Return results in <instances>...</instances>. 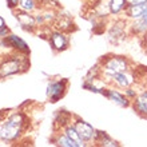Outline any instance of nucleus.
<instances>
[{
	"label": "nucleus",
	"instance_id": "obj_1",
	"mask_svg": "<svg viewBox=\"0 0 147 147\" xmlns=\"http://www.w3.org/2000/svg\"><path fill=\"white\" fill-rule=\"evenodd\" d=\"M28 127V118L22 111H15L5 115L0 124V140L12 143L22 138Z\"/></svg>",
	"mask_w": 147,
	"mask_h": 147
},
{
	"label": "nucleus",
	"instance_id": "obj_2",
	"mask_svg": "<svg viewBox=\"0 0 147 147\" xmlns=\"http://www.w3.org/2000/svg\"><path fill=\"white\" fill-rule=\"evenodd\" d=\"M99 67H100V78L109 84V80L112 78V75H115L122 71L131 70L134 63L123 55H105L102 56L100 60L98 62Z\"/></svg>",
	"mask_w": 147,
	"mask_h": 147
},
{
	"label": "nucleus",
	"instance_id": "obj_3",
	"mask_svg": "<svg viewBox=\"0 0 147 147\" xmlns=\"http://www.w3.org/2000/svg\"><path fill=\"white\" fill-rule=\"evenodd\" d=\"M27 55L28 54H23V52H11L1 56L0 58V79L26 72L30 67Z\"/></svg>",
	"mask_w": 147,
	"mask_h": 147
},
{
	"label": "nucleus",
	"instance_id": "obj_4",
	"mask_svg": "<svg viewBox=\"0 0 147 147\" xmlns=\"http://www.w3.org/2000/svg\"><path fill=\"white\" fill-rule=\"evenodd\" d=\"M136 68H131L127 71H122L118 72L115 75H112V78L109 80V86H114L119 90H124L127 87L135 86L138 83V79H140V76L136 74Z\"/></svg>",
	"mask_w": 147,
	"mask_h": 147
},
{
	"label": "nucleus",
	"instance_id": "obj_5",
	"mask_svg": "<svg viewBox=\"0 0 147 147\" xmlns=\"http://www.w3.org/2000/svg\"><path fill=\"white\" fill-rule=\"evenodd\" d=\"M127 35H130V32H128V20L126 18L123 19L116 18L107 30V39L112 44L120 43Z\"/></svg>",
	"mask_w": 147,
	"mask_h": 147
},
{
	"label": "nucleus",
	"instance_id": "obj_6",
	"mask_svg": "<svg viewBox=\"0 0 147 147\" xmlns=\"http://www.w3.org/2000/svg\"><path fill=\"white\" fill-rule=\"evenodd\" d=\"M72 124L74 127L76 128V131L80 135V138L87 143V146L88 144H94L98 130L95 127H92V124H90L88 122H86V120H83L82 118H79L76 115H74L72 118Z\"/></svg>",
	"mask_w": 147,
	"mask_h": 147
},
{
	"label": "nucleus",
	"instance_id": "obj_7",
	"mask_svg": "<svg viewBox=\"0 0 147 147\" xmlns=\"http://www.w3.org/2000/svg\"><path fill=\"white\" fill-rule=\"evenodd\" d=\"M68 87V79H54L50 80L47 86V98L50 99L51 103H56L60 100L67 92Z\"/></svg>",
	"mask_w": 147,
	"mask_h": 147
},
{
	"label": "nucleus",
	"instance_id": "obj_8",
	"mask_svg": "<svg viewBox=\"0 0 147 147\" xmlns=\"http://www.w3.org/2000/svg\"><path fill=\"white\" fill-rule=\"evenodd\" d=\"M13 15H15L18 23L20 24V27L23 28L24 31L35 32L39 28L35 15H31V12H26L19 9V8H16V9H13Z\"/></svg>",
	"mask_w": 147,
	"mask_h": 147
},
{
	"label": "nucleus",
	"instance_id": "obj_9",
	"mask_svg": "<svg viewBox=\"0 0 147 147\" xmlns=\"http://www.w3.org/2000/svg\"><path fill=\"white\" fill-rule=\"evenodd\" d=\"M109 100H111L114 105L119 106L122 109H128V107H131V103L132 102L126 96V94L123 91H120L119 88H116L114 86H109L105 91V95Z\"/></svg>",
	"mask_w": 147,
	"mask_h": 147
},
{
	"label": "nucleus",
	"instance_id": "obj_10",
	"mask_svg": "<svg viewBox=\"0 0 147 147\" xmlns=\"http://www.w3.org/2000/svg\"><path fill=\"white\" fill-rule=\"evenodd\" d=\"M68 34L60 31V30H56L55 28L54 31H51V34L48 35V42H50L51 47L55 52H63L66 51L70 46V40H68Z\"/></svg>",
	"mask_w": 147,
	"mask_h": 147
},
{
	"label": "nucleus",
	"instance_id": "obj_11",
	"mask_svg": "<svg viewBox=\"0 0 147 147\" xmlns=\"http://www.w3.org/2000/svg\"><path fill=\"white\" fill-rule=\"evenodd\" d=\"M0 40L7 46V48H9L13 52H23V54H30V47L22 38L13 35V34H8L4 38H0Z\"/></svg>",
	"mask_w": 147,
	"mask_h": 147
},
{
	"label": "nucleus",
	"instance_id": "obj_12",
	"mask_svg": "<svg viewBox=\"0 0 147 147\" xmlns=\"http://www.w3.org/2000/svg\"><path fill=\"white\" fill-rule=\"evenodd\" d=\"M131 107L140 118L147 119V88L139 90L138 95L132 100Z\"/></svg>",
	"mask_w": 147,
	"mask_h": 147
},
{
	"label": "nucleus",
	"instance_id": "obj_13",
	"mask_svg": "<svg viewBox=\"0 0 147 147\" xmlns=\"http://www.w3.org/2000/svg\"><path fill=\"white\" fill-rule=\"evenodd\" d=\"M52 27L66 32V34H71V32H74L76 30V26L74 23L72 18L70 15H62V13H58L54 24H52Z\"/></svg>",
	"mask_w": 147,
	"mask_h": 147
},
{
	"label": "nucleus",
	"instance_id": "obj_14",
	"mask_svg": "<svg viewBox=\"0 0 147 147\" xmlns=\"http://www.w3.org/2000/svg\"><path fill=\"white\" fill-rule=\"evenodd\" d=\"M128 32L131 36H143L147 32V12L142 18L128 22Z\"/></svg>",
	"mask_w": 147,
	"mask_h": 147
},
{
	"label": "nucleus",
	"instance_id": "obj_15",
	"mask_svg": "<svg viewBox=\"0 0 147 147\" xmlns=\"http://www.w3.org/2000/svg\"><path fill=\"white\" fill-rule=\"evenodd\" d=\"M147 12V1L146 3H142V4H134V5H127L126 11H124V18L131 22V20H136L142 18Z\"/></svg>",
	"mask_w": 147,
	"mask_h": 147
},
{
	"label": "nucleus",
	"instance_id": "obj_16",
	"mask_svg": "<svg viewBox=\"0 0 147 147\" xmlns=\"http://www.w3.org/2000/svg\"><path fill=\"white\" fill-rule=\"evenodd\" d=\"M94 144L100 146V147H119L120 146V143L118 140L111 138L106 131H100V130L96 131V138H95Z\"/></svg>",
	"mask_w": 147,
	"mask_h": 147
},
{
	"label": "nucleus",
	"instance_id": "obj_17",
	"mask_svg": "<svg viewBox=\"0 0 147 147\" xmlns=\"http://www.w3.org/2000/svg\"><path fill=\"white\" fill-rule=\"evenodd\" d=\"M107 5H109L110 16L118 18L119 15L124 13L128 3L127 0H107Z\"/></svg>",
	"mask_w": 147,
	"mask_h": 147
},
{
	"label": "nucleus",
	"instance_id": "obj_18",
	"mask_svg": "<svg viewBox=\"0 0 147 147\" xmlns=\"http://www.w3.org/2000/svg\"><path fill=\"white\" fill-rule=\"evenodd\" d=\"M59 130L64 132V134H66L70 139H72L74 142H75V143H78V146H79V147H86V146H87V143H86L84 140L80 138V135L78 134L76 128L74 127L72 122H71V123H67L66 126H63V127L59 128ZM55 131H58V130H55Z\"/></svg>",
	"mask_w": 147,
	"mask_h": 147
},
{
	"label": "nucleus",
	"instance_id": "obj_19",
	"mask_svg": "<svg viewBox=\"0 0 147 147\" xmlns=\"http://www.w3.org/2000/svg\"><path fill=\"white\" fill-rule=\"evenodd\" d=\"M51 140L54 142V144L60 146V147H79L78 143H75L72 139H70V138H68L63 131H60V130L55 131V135Z\"/></svg>",
	"mask_w": 147,
	"mask_h": 147
},
{
	"label": "nucleus",
	"instance_id": "obj_20",
	"mask_svg": "<svg viewBox=\"0 0 147 147\" xmlns=\"http://www.w3.org/2000/svg\"><path fill=\"white\" fill-rule=\"evenodd\" d=\"M39 1H40V0H19L18 8L22 9V11L31 12L32 13L34 11H39V9H40Z\"/></svg>",
	"mask_w": 147,
	"mask_h": 147
},
{
	"label": "nucleus",
	"instance_id": "obj_21",
	"mask_svg": "<svg viewBox=\"0 0 147 147\" xmlns=\"http://www.w3.org/2000/svg\"><path fill=\"white\" fill-rule=\"evenodd\" d=\"M123 92L126 94V96L130 99V100H134L135 99V96L138 95V92H139V90H136L134 86H131V87H127V88H124L123 90Z\"/></svg>",
	"mask_w": 147,
	"mask_h": 147
},
{
	"label": "nucleus",
	"instance_id": "obj_22",
	"mask_svg": "<svg viewBox=\"0 0 147 147\" xmlns=\"http://www.w3.org/2000/svg\"><path fill=\"white\" fill-rule=\"evenodd\" d=\"M7 1V5H8V8L9 9H16L18 8V4H19V0H5Z\"/></svg>",
	"mask_w": 147,
	"mask_h": 147
},
{
	"label": "nucleus",
	"instance_id": "obj_23",
	"mask_svg": "<svg viewBox=\"0 0 147 147\" xmlns=\"http://www.w3.org/2000/svg\"><path fill=\"white\" fill-rule=\"evenodd\" d=\"M8 34H11L9 32V28L5 26V27H3V28H0V38H4V36H7Z\"/></svg>",
	"mask_w": 147,
	"mask_h": 147
},
{
	"label": "nucleus",
	"instance_id": "obj_24",
	"mask_svg": "<svg viewBox=\"0 0 147 147\" xmlns=\"http://www.w3.org/2000/svg\"><path fill=\"white\" fill-rule=\"evenodd\" d=\"M140 42H142V46L144 47V50L147 51V32L143 36H140Z\"/></svg>",
	"mask_w": 147,
	"mask_h": 147
},
{
	"label": "nucleus",
	"instance_id": "obj_25",
	"mask_svg": "<svg viewBox=\"0 0 147 147\" xmlns=\"http://www.w3.org/2000/svg\"><path fill=\"white\" fill-rule=\"evenodd\" d=\"M147 0H127L128 5H134V4H142V3H146Z\"/></svg>",
	"mask_w": 147,
	"mask_h": 147
},
{
	"label": "nucleus",
	"instance_id": "obj_26",
	"mask_svg": "<svg viewBox=\"0 0 147 147\" xmlns=\"http://www.w3.org/2000/svg\"><path fill=\"white\" fill-rule=\"evenodd\" d=\"M5 115H7V112L0 111V124H1V122H3V120H4V118H5Z\"/></svg>",
	"mask_w": 147,
	"mask_h": 147
},
{
	"label": "nucleus",
	"instance_id": "obj_27",
	"mask_svg": "<svg viewBox=\"0 0 147 147\" xmlns=\"http://www.w3.org/2000/svg\"><path fill=\"white\" fill-rule=\"evenodd\" d=\"M5 26H7V24H5V20H4L3 18H1V16H0V28L5 27Z\"/></svg>",
	"mask_w": 147,
	"mask_h": 147
},
{
	"label": "nucleus",
	"instance_id": "obj_28",
	"mask_svg": "<svg viewBox=\"0 0 147 147\" xmlns=\"http://www.w3.org/2000/svg\"><path fill=\"white\" fill-rule=\"evenodd\" d=\"M92 1H103V0H92Z\"/></svg>",
	"mask_w": 147,
	"mask_h": 147
},
{
	"label": "nucleus",
	"instance_id": "obj_29",
	"mask_svg": "<svg viewBox=\"0 0 147 147\" xmlns=\"http://www.w3.org/2000/svg\"><path fill=\"white\" fill-rule=\"evenodd\" d=\"M144 88H147V83H146V87H144Z\"/></svg>",
	"mask_w": 147,
	"mask_h": 147
}]
</instances>
